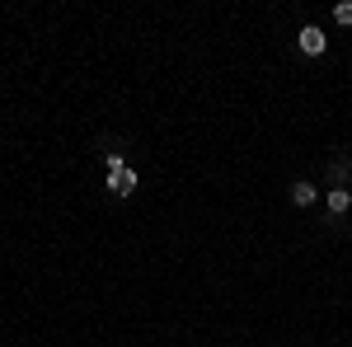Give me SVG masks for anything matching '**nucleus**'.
<instances>
[{
    "instance_id": "obj_1",
    "label": "nucleus",
    "mask_w": 352,
    "mask_h": 347,
    "mask_svg": "<svg viewBox=\"0 0 352 347\" xmlns=\"http://www.w3.org/2000/svg\"><path fill=\"white\" fill-rule=\"evenodd\" d=\"M109 188L118 192V197H127V192L136 188V174L122 164V155H109Z\"/></svg>"
},
{
    "instance_id": "obj_2",
    "label": "nucleus",
    "mask_w": 352,
    "mask_h": 347,
    "mask_svg": "<svg viewBox=\"0 0 352 347\" xmlns=\"http://www.w3.org/2000/svg\"><path fill=\"white\" fill-rule=\"evenodd\" d=\"M296 43H300V52H305V56H320V52L329 47V38H324V33H320L315 24H305V28H300V33H296Z\"/></svg>"
},
{
    "instance_id": "obj_3",
    "label": "nucleus",
    "mask_w": 352,
    "mask_h": 347,
    "mask_svg": "<svg viewBox=\"0 0 352 347\" xmlns=\"http://www.w3.org/2000/svg\"><path fill=\"white\" fill-rule=\"evenodd\" d=\"M348 207H352V192H348V188H333V192H329V212L343 216Z\"/></svg>"
},
{
    "instance_id": "obj_4",
    "label": "nucleus",
    "mask_w": 352,
    "mask_h": 347,
    "mask_svg": "<svg viewBox=\"0 0 352 347\" xmlns=\"http://www.w3.org/2000/svg\"><path fill=\"white\" fill-rule=\"evenodd\" d=\"M292 202H296V207H310V202H315V183H305V179L292 183Z\"/></svg>"
},
{
    "instance_id": "obj_5",
    "label": "nucleus",
    "mask_w": 352,
    "mask_h": 347,
    "mask_svg": "<svg viewBox=\"0 0 352 347\" xmlns=\"http://www.w3.org/2000/svg\"><path fill=\"white\" fill-rule=\"evenodd\" d=\"M333 19H338L343 28H352V5H338V10H333Z\"/></svg>"
}]
</instances>
